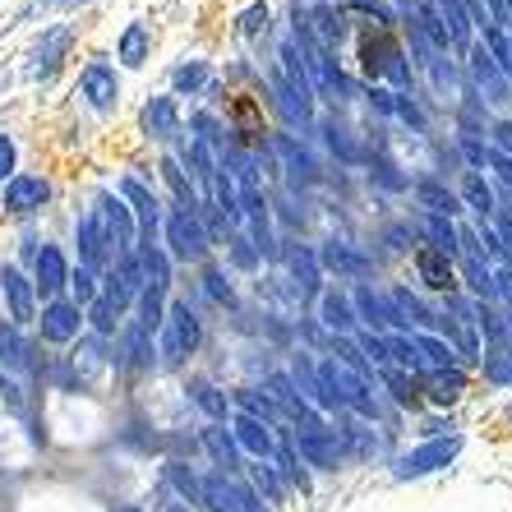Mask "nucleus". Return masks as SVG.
Returning a JSON list of instances; mask_svg holds the SVG:
<instances>
[{"instance_id": "f257e3e1", "label": "nucleus", "mask_w": 512, "mask_h": 512, "mask_svg": "<svg viewBox=\"0 0 512 512\" xmlns=\"http://www.w3.org/2000/svg\"><path fill=\"white\" fill-rule=\"evenodd\" d=\"M360 60H365V74L370 79H388L393 88H411V65H406V51L402 42H397L388 28H379V33H370L365 42H360Z\"/></svg>"}, {"instance_id": "f03ea898", "label": "nucleus", "mask_w": 512, "mask_h": 512, "mask_svg": "<svg viewBox=\"0 0 512 512\" xmlns=\"http://www.w3.org/2000/svg\"><path fill=\"white\" fill-rule=\"evenodd\" d=\"M157 337H162V360L167 365H180L185 356H194L199 351V319H194L190 300H171L167 314H162V328H157Z\"/></svg>"}, {"instance_id": "7ed1b4c3", "label": "nucleus", "mask_w": 512, "mask_h": 512, "mask_svg": "<svg viewBox=\"0 0 512 512\" xmlns=\"http://www.w3.org/2000/svg\"><path fill=\"white\" fill-rule=\"evenodd\" d=\"M457 453H462V434H443V439H429L420 443L416 453H402L393 462V476L397 480H420V476H434L443 466H453Z\"/></svg>"}, {"instance_id": "20e7f679", "label": "nucleus", "mask_w": 512, "mask_h": 512, "mask_svg": "<svg viewBox=\"0 0 512 512\" xmlns=\"http://www.w3.org/2000/svg\"><path fill=\"white\" fill-rule=\"evenodd\" d=\"M236 199H240V222H250L254 254H277L273 217H268V199H263L259 180H236Z\"/></svg>"}, {"instance_id": "39448f33", "label": "nucleus", "mask_w": 512, "mask_h": 512, "mask_svg": "<svg viewBox=\"0 0 512 512\" xmlns=\"http://www.w3.org/2000/svg\"><path fill=\"white\" fill-rule=\"evenodd\" d=\"M167 245L176 259L185 263H199L203 254H208V231H203L199 213H190V208H176V213L167 217Z\"/></svg>"}, {"instance_id": "423d86ee", "label": "nucleus", "mask_w": 512, "mask_h": 512, "mask_svg": "<svg viewBox=\"0 0 512 512\" xmlns=\"http://www.w3.org/2000/svg\"><path fill=\"white\" fill-rule=\"evenodd\" d=\"M259 503L250 485H240L236 476H203V508L213 512H250Z\"/></svg>"}, {"instance_id": "0eeeda50", "label": "nucleus", "mask_w": 512, "mask_h": 512, "mask_svg": "<svg viewBox=\"0 0 512 512\" xmlns=\"http://www.w3.org/2000/svg\"><path fill=\"white\" fill-rule=\"evenodd\" d=\"M107 245H111V231L107 222H102V213H88L84 222H79V259H84L88 273H97V268H107Z\"/></svg>"}, {"instance_id": "6e6552de", "label": "nucleus", "mask_w": 512, "mask_h": 512, "mask_svg": "<svg viewBox=\"0 0 512 512\" xmlns=\"http://www.w3.org/2000/svg\"><path fill=\"white\" fill-rule=\"evenodd\" d=\"M97 213H102V222H107L116 254H130V250H134V236H139L130 203H125V199H111V194H102V208H97Z\"/></svg>"}, {"instance_id": "1a4fd4ad", "label": "nucleus", "mask_w": 512, "mask_h": 512, "mask_svg": "<svg viewBox=\"0 0 512 512\" xmlns=\"http://www.w3.org/2000/svg\"><path fill=\"white\" fill-rule=\"evenodd\" d=\"M120 199L130 203V213H139L143 245H153V236H157V199H153V190H148V185H139L134 176H125V180H120Z\"/></svg>"}, {"instance_id": "9d476101", "label": "nucleus", "mask_w": 512, "mask_h": 512, "mask_svg": "<svg viewBox=\"0 0 512 512\" xmlns=\"http://www.w3.org/2000/svg\"><path fill=\"white\" fill-rule=\"evenodd\" d=\"M51 185L42 176H10L5 185V213H37L47 203Z\"/></svg>"}, {"instance_id": "9b49d317", "label": "nucleus", "mask_w": 512, "mask_h": 512, "mask_svg": "<svg viewBox=\"0 0 512 512\" xmlns=\"http://www.w3.org/2000/svg\"><path fill=\"white\" fill-rule=\"evenodd\" d=\"M102 370H107V346H102V337H84V342L70 351V383L88 388Z\"/></svg>"}, {"instance_id": "f8f14e48", "label": "nucleus", "mask_w": 512, "mask_h": 512, "mask_svg": "<svg viewBox=\"0 0 512 512\" xmlns=\"http://www.w3.org/2000/svg\"><path fill=\"white\" fill-rule=\"evenodd\" d=\"M79 305L74 300H51L47 310H42V337L47 342H74L79 337Z\"/></svg>"}, {"instance_id": "ddd939ff", "label": "nucleus", "mask_w": 512, "mask_h": 512, "mask_svg": "<svg viewBox=\"0 0 512 512\" xmlns=\"http://www.w3.org/2000/svg\"><path fill=\"white\" fill-rule=\"evenodd\" d=\"M319 263L328 268V273H337V277H370L374 273V259H370V254L351 250V245H337V240H328V245H323Z\"/></svg>"}, {"instance_id": "4468645a", "label": "nucleus", "mask_w": 512, "mask_h": 512, "mask_svg": "<svg viewBox=\"0 0 512 512\" xmlns=\"http://www.w3.org/2000/svg\"><path fill=\"white\" fill-rule=\"evenodd\" d=\"M74 47V28H51L47 37H42V42H37V51H33V65H28V74H33V79H42V74H51L60 65V60H65V51Z\"/></svg>"}, {"instance_id": "2eb2a0df", "label": "nucleus", "mask_w": 512, "mask_h": 512, "mask_svg": "<svg viewBox=\"0 0 512 512\" xmlns=\"http://www.w3.org/2000/svg\"><path fill=\"white\" fill-rule=\"evenodd\" d=\"M79 93H84L97 111H111L120 102V84H116V74H111L107 65H88V70L79 74Z\"/></svg>"}, {"instance_id": "dca6fc26", "label": "nucleus", "mask_w": 512, "mask_h": 512, "mask_svg": "<svg viewBox=\"0 0 512 512\" xmlns=\"http://www.w3.org/2000/svg\"><path fill=\"white\" fill-rule=\"evenodd\" d=\"M231 425H236V434H231V439H236V448H245V453H254L263 462V457H277V434L268 425H263V420H250V416H236L231 420Z\"/></svg>"}, {"instance_id": "f3484780", "label": "nucleus", "mask_w": 512, "mask_h": 512, "mask_svg": "<svg viewBox=\"0 0 512 512\" xmlns=\"http://www.w3.org/2000/svg\"><path fill=\"white\" fill-rule=\"evenodd\" d=\"M0 291L10 300L14 323H33V282L19 268H0Z\"/></svg>"}, {"instance_id": "a211bd4d", "label": "nucleus", "mask_w": 512, "mask_h": 512, "mask_svg": "<svg viewBox=\"0 0 512 512\" xmlns=\"http://www.w3.org/2000/svg\"><path fill=\"white\" fill-rule=\"evenodd\" d=\"M416 273L429 291H453V259H443L434 245H420L416 250Z\"/></svg>"}, {"instance_id": "6ab92c4d", "label": "nucleus", "mask_w": 512, "mask_h": 512, "mask_svg": "<svg viewBox=\"0 0 512 512\" xmlns=\"http://www.w3.org/2000/svg\"><path fill=\"white\" fill-rule=\"evenodd\" d=\"M37 286H42V296H56L70 286V263L56 245H42V254H37Z\"/></svg>"}, {"instance_id": "aec40b11", "label": "nucleus", "mask_w": 512, "mask_h": 512, "mask_svg": "<svg viewBox=\"0 0 512 512\" xmlns=\"http://www.w3.org/2000/svg\"><path fill=\"white\" fill-rule=\"evenodd\" d=\"M176 125H180L176 97H153V102L143 107V130H148V139H171Z\"/></svg>"}, {"instance_id": "412c9836", "label": "nucleus", "mask_w": 512, "mask_h": 512, "mask_svg": "<svg viewBox=\"0 0 512 512\" xmlns=\"http://www.w3.org/2000/svg\"><path fill=\"white\" fill-rule=\"evenodd\" d=\"M425 397L434 406H453L466 397V374L462 370H434L425 374Z\"/></svg>"}, {"instance_id": "4be33fe9", "label": "nucleus", "mask_w": 512, "mask_h": 512, "mask_svg": "<svg viewBox=\"0 0 512 512\" xmlns=\"http://www.w3.org/2000/svg\"><path fill=\"white\" fill-rule=\"evenodd\" d=\"M411 342H416V351H420V370L425 374H434V370H457V351L448 342H443V337H429V333H416L411 337Z\"/></svg>"}, {"instance_id": "5701e85b", "label": "nucleus", "mask_w": 512, "mask_h": 512, "mask_svg": "<svg viewBox=\"0 0 512 512\" xmlns=\"http://www.w3.org/2000/svg\"><path fill=\"white\" fill-rule=\"evenodd\" d=\"M203 448L213 453V462L222 466V476H236V466H240V448H236V439H231L222 425H208L203 429Z\"/></svg>"}, {"instance_id": "b1692460", "label": "nucleus", "mask_w": 512, "mask_h": 512, "mask_svg": "<svg viewBox=\"0 0 512 512\" xmlns=\"http://www.w3.org/2000/svg\"><path fill=\"white\" fill-rule=\"evenodd\" d=\"M416 199H420V208H429V217H453V213H462L457 194L443 190L439 180H420V185H416Z\"/></svg>"}, {"instance_id": "393cba45", "label": "nucleus", "mask_w": 512, "mask_h": 512, "mask_svg": "<svg viewBox=\"0 0 512 512\" xmlns=\"http://www.w3.org/2000/svg\"><path fill=\"white\" fill-rule=\"evenodd\" d=\"M471 70H476V79H480V88H489V97L485 102H503V70L494 65V56H489L485 47H471Z\"/></svg>"}, {"instance_id": "a878e982", "label": "nucleus", "mask_w": 512, "mask_h": 512, "mask_svg": "<svg viewBox=\"0 0 512 512\" xmlns=\"http://www.w3.org/2000/svg\"><path fill=\"white\" fill-rule=\"evenodd\" d=\"M139 268H143L148 291H167L171 286V263H167V254L157 250V245H139Z\"/></svg>"}, {"instance_id": "bb28decb", "label": "nucleus", "mask_w": 512, "mask_h": 512, "mask_svg": "<svg viewBox=\"0 0 512 512\" xmlns=\"http://www.w3.org/2000/svg\"><path fill=\"white\" fill-rule=\"evenodd\" d=\"M148 47H153V37H148V28L143 24H130L125 33H120V47H116V56L130 65V70H139L143 60H148Z\"/></svg>"}, {"instance_id": "cd10ccee", "label": "nucleus", "mask_w": 512, "mask_h": 512, "mask_svg": "<svg viewBox=\"0 0 512 512\" xmlns=\"http://www.w3.org/2000/svg\"><path fill=\"white\" fill-rule=\"evenodd\" d=\"M319 314H323V323H328L333 333H351V328H356V310H351V300L337 296V291H328V296L319 300Z\"/></svg>"}, {"instance_id": "c85d7f7f", "label": "nucleus", "mask_w": 512, "mask_h": 512, "mask_svg": "<svg viewBox=\"0 0 512 512\" xmlns=\"http://www.w3.org/2000/svg\"><path fill=\"white\" fill-rule=\"evenodd\" d=\"M356 314L365 323H374V328H379V323H393V305H388V296H379L374 286H360L356 291Z\"/></svg>"}, {"instance_id": "c756f323", "label": "nucleus", "mask_w": 512, "mask_h": 512, "mask_svg": "<svg viewBox=\"0 0 512 512\" xmlns=\"http://www.w3.org/2000/svg\"><path fill=\"white\" fill-rule=\"evenodd\" d=\"M273 153L286 162V176H291V180H314V162L300 153V148L286 139V134H277V139H273Z\"/></svg>"}, {"instance_id": "7c9ffc66", "label": "nucleus", "mask_w": 512, "mask_h": 512, "mask_svg": "<svg viewBox=\"0 0 512 512\" xmlns=\"http://www.w3.org/2000/svg\"><path fill=\"white\" fill-rule=\"evenodd\" d=\"M420 227H425V236L434 240V250L443 254V259H457V227H448V217H420Z\"/></svg>"}, {"instance_id": "2f4dec72", "label": "nucleus", "mask_w": 512, "mask_h": 512, "mask_svg": "<svg viewBox=\"0 0 512 512\" xmlns=\"http://www.w3.org/2000/svg\"><path fill=\"white\" fill-rule=\"evenodd\" d=\"M0 360L10 370H28V346H24V337L14 333V323H0Z\"/></svg>"}, {"instance_id": "473e14b6", "label": "nucleus", "mask_w": 512, "mask_h": 512, "mask_svg": "<svg viewBox=\"0 0 512 512\" xmlns=\"http://www.w3.org/2000/svg\"><path fill=\"white\" fill-rule=\"evenodd\" d=\"M480 365H485V379L489 383L512 388V351H508V346H494L489 356H480Z\"/></svg>"}, {"instance_id": "72a5a7b5", "label": "nucleus", "mask_w": 512, "mask_h": 512, "mask_svg": "<svg viewBox=\"0 0 512 512\" xmlns=\"http://www.w3.org/2000/svg\"><path fill=\"white\" fill-rule=\"evenodd\" d=\"M190 397H194V402H199L213 420H227V397L217 393V388H213L208 379H190Z\"/></svg>"}, {"instance_id": "f704fd0d", "label": "nucleus", "mask_w": 512, "mask_h": 512, "mask_svg": "<svg viewBox=\"0 0 512 512\" xmlns=\"http://www.w3.org/2000/svg\"><path fill=\"white\" fill-rule=\"evenodd\" d=\"M162 176H167V185L176 190L180 208H190V213H199V208H194V190H190V180H185V171H180L176 157H162Z\"/></svg>"}, {"instance_id": "c9c22d12", "label": "nucleus", "mask_w": 512, "mask_h": 512, "mask_svg": "<svg viewBox=\"0 0 512 512\" xmlns=\"http://www.w3.org/2000/svg\"><path fill=\"white\" fill-rule=\"evenodd\" d=\"M291 268H296V277H300V296H314L319 291V268H314V254L310 250H291Z\"/></svg>"}, {"instance_id": "e433bc0d", "label": "nucleus", "mask_w": 512, "mask_h": 512, "mask_svg": "<svg viewBox=\"0 0 512 512\" xmlns=\"http://www.w3.org/2000/svg\"><path fill=\"white\" fill-rule=\"evenodd\" d=\"M120 314H125V310H120V305H116V300H111V296H97L93 305H88V319L97 323V333H102V337H107V333H116Z\"/></svg>"}, {"instance_id": "4c0bfd02", "label": "nucleus", "mask_w": 512, "mask_h": 512, "mask_svg": "<svg viewBox=\"0 0 512 512\" xmlns=\"http://www.w3.org/2000/svg\"><path fill=\"white\" fill-rule=\"evenodd\" d=\"M250 476H254V489H259V494H263V499H268V503H273V508H277V503H282V494H286V489H282V480H277V471H273V466H254V471H250Z\"/></svg>"}, {"instance_id": "58836bf2", "label": "nucleus", "mask_w": 512, "mask_h": 512, "mask_svg": "<svg viewBox=\"0 0 512 512\" xmlns=\"http://www.w3.org/2000/svg\"><path fill=\"white\" fill-rule=\"evenodd\" d=\"M383 383H388V388H393V397H397V402H402V406H411V402H416V379H406V374L402 370H393V365H383Z\"/></svg>"}, {"instance_id": "ea45409f", "label": "nucleus", "mask_w": 512, "mask_h": 512, "mask_svg": "<svg viewBox=\"0 0 512 512\" xmlns=\"http://www.w3.org/2000/svg\"><path fill=\"white\" fill-rule=\"evenodd\" d=\"M462 199L471 203L476 213H489V208H494V194H489V185H485L480 176H466V180H462Z\"/></svg>"}, {"instance_id": "a19ab883", "label": "nucleus", "mask_w": 512, "mask_h": 512, "mask_svg": "<svg viewBox=\"0 0 512 512\" xmlns=\"http://www.w3.org/2000/svg\"><path fill=\"white\" fill-rule=\"evenodd\" d=\"M171 79H176V88L180 93H185V88H203L208 84V65H203V60H190V65H176V74H171Z\"/></svg>"}, {"instance_id": "79ce46f5", "label": "nucleus", "mask_w": 512, "mask_h": 512, "mask_svg": "<svg viewBox=\"0 0 512 512\" xmlns=\"http://www.w3.org/2000/svg\"><path fill=\"white\" fill-rule=\"evenodd\" d=\"M70 291H74V305H93L97 300V277L88 273V268H79V273H70Z\"/></svg>"}, {"instance_id": "37998d69", "label": "nucleus", "mask_w": 512, "mask_h": 512, "mask_svg": "<svg viewBox=\"0 0 512 512\" xmlns=\"http://www.w3.org/2000/svg\"><path fill=\"white\" fill-rule=\"evenodd\" d=\"M240 37H259V33H268V5H250V10L240 14Z\"/></svg>"}, {"instance_id": "c03bdc74", "label": "nucleus", "mask_w": 512, "mask_h": 512, "mask_svg": "<svg viewBox=\"0 0 512 512\" xmlns=\"http://www.w3.org/2000/svg\"><path fill=\"white\" fill-rule=\"evenodd\" d=\"M171 480H176V485H180V494H190L194 503H203V480L194 476V471H185V466H180V462H171Z\"/></svg>"}, {"instance_id": "a18cd8bd", "label": "nucleus", "mask_w": 512, "mask_h": 512, "mask_svg": "<svg viewBox=\"0 0 512 512\" xmlns=\"http://www.w3.org/2000/svg\"><path fill=\"white\" fill-rule=\"evenodd\" d=\"M476 162H489V167H494V171H499V176L512 185V157H508V153H499V148H480Z\"/></svg>"}, {"instance_id": "49530a36", "label": "nucleus", "mask_w": 512, "mask_h": 512, "mask_svg": "<svg viewBox=\"0 0 512 512\" xmlns=\"http://www.w3.org/2000/svg\"><path fill=\"white\" fill-rule=\"evenodd\" d=\"M203 282H208V296H213L217 305H231V282H227V277H222V273H208Z\"/></svg>"}, {"instance_id": "de8ad7c7", "label": "nucleus", "mask_w": 512, "mask_h": 512, "mask_svg": "<svg viewBox=\"0 0 512 512\" xmlns=\"http://www.w3.org/2000/svg\"><path fill=\"white\" fill-rule=\"evenodd\" d=\"M0 402L24 416V393H19V383H14V379H0Z\"/></svg>"}, {"instance_id": "09e8293b", "label": "nucleus", "mask_w": 512, "mask_h": 512, "mask_svg": "<svg viewBox=\"0 0 512 512\" xmlns=\"http://www.w3.org/2000/svg\"><path fill=\"white\" fill-rule=\"evenodd\" d=\"M14 171V139L10 134H0V180Z\"/></svg>"}, {"instance_id": "8fccbe9b", "label": "nucleus", "mask_w": 512, "mask_h": 512, "mask_svg": "<svg viewBox=\"0 0 512 512\" xmlns=\"http://www.w3.org/2000/svg\"><path fill=\"white\" fill-rule=\"evenodd\" d=\"M360 346L370 351V360H374V365H379V370H383V365H388V351H383V337H360Z\"/></svg>"}, {"instance_id": "3c124183", "label": "nucleus", "mask_w": 512, "mask_h": 512, "mask_svg": "<svg viewBox=\"0 0 512 512\" xmlns=\"http://www.w3.org/2000/svg\"><path fill=\"white\" fill-rule=\"evenodd\" d=\"M231 259H236L240 268H254V259H259V254H254L250 240H236V250H231Z\"/></svg>"}, {"instance_id": "603ef678", "label": "nucleus", "mask_w": 512, "mask_h": 512, "mask_svg": "<svg viewBox=\"0 0 512 512\" xmlns=\"http://www.w3.org/2000/svg\"><path fill=\"white\" fill-rule=\"evenodd\" d=\"M47 10H74V5H93V0H42Z\"/></svg>"}, {"instance_id": "864d4df0", "label": "nucleus", "mask_w": 512, "mask_h": 512, "mask_svg": "<svg viewBox=\"0 0 512 512\" xmlns=\"http://www.w3.org/2000/svg\"><path fill=\"white\" fill-rule=\"evenodd\" d=\"M402 5H406V10H411V5H416V10H425V0H402Z\"/></svg>"}, {"instance_id": "5fc2aeb1", "label": "nucleus", "mask_w": 512, "mask_h": 512, "mask_svg": "<svg viewBox=\"0 0 512 512\" xmlns=\"http://www.w3.org/2000/svg\"><path fill=\"white\" fill-rule=\"evenodd\" d=\"M250 512H268V508H263V503H254V508H250Z\"/></svg>"}, {"instance_id": "6e6d98bb", "label": "nucleus", "mask_w": 512, "mask_h": 512, "mask_svg": "<svg viewBox=\"0 0 512 512\" xmlns=\"http://www.w3.org/2000/svg\"><path fill=\"white\" fill-rule=\"evenodd\" d=\"M171 512H190V508H171Z\"/></svg>"}]
</instances>
